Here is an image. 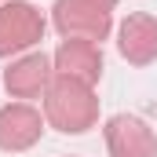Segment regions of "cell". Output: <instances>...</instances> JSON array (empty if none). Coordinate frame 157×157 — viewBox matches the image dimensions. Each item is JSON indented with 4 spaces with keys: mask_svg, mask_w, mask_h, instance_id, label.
<instances>
[{
    "mask_svg": "<svg viewBox=\"0 0 157 157\" xmlns=\"http://www.w3.org/2000/svg\"><path fill=\"white\" fill-rule=\"evenodd\" d=\"M48 117L51 124H59V132H88L91 121H95V99L88 91V84L70 77H59L48 91Z\"/></svg>",
    "mask_w": 157,
    "mask_h": 157,
    "instance_id": "obj_1",
    "label": "cell"
},
{
    "mask_svg": "<svg viewBox=\"0 0 157 157\" xmlns=\"http://www.w3.org/2000/svg\"><path fill=\"white\" fill-rule=\"evenodd\" d=\"M110 7L113 0H59L55 4V26L70 40H102L110 29Z\"/></svg>",
    "mask_w": 157,
    "mask_h": 157,
    "instance_id": "obj_2",
    "label": "cell"
},
{
    "mask_svg": "<svg viewBox=\"0 0 157 157\" xmlns=\"http://www.w3.org/2000/svg\"><path fill=\"white\" fill-rule=\"evenodd\" d=\"M40 33H44V18L37 7H29V4L0 7V55H11V51L37 44Z\"/></svg>",
    "mask_w": 157,
    "mask_h": 157,
    "instance_id": "obj_3",
    "label": "cell"
},
{
    "mask_svg": "<svg viewBox=\"0 0 157 157\" xmlns=\"http://www.w3.org/2000/svg\"><path fill=\"white\" fill-rule=\"evenodd\" d=\"M106 143H110V154L113 157H154V150H157L154 132L139 117H128V113L110 117V124H106Z\"/></svg>",
    "mask_w": 157,
    "mask_h": 157,
    "instance_id": "obj_4",
    "label": "cell"
},
{
    "mask_svg": "<svg viewBox=\"0 0 157 157\" xmlns=\"http://www.w3.org/2000/svg\"><path fill=\"white\" fill-rule=\"evenodd\" d=\"M44 132L40 124V113L15 102V106H4L0 110V150H26L33 146Z\"/></svg>",
    "mask_w": 157,
    "mask_h": 157,
    "instance_id": "obj_5",
    "label": "cell"
},
{
    "mask_svg": "<svg viewBox=\"0 0 157 157\" xmlns=\"http://www.w3.org/2000/svg\"><path fill=\"white\" fill-rule=\"evenodd\" d=\"M121 55L135 66L157 59V22L150 15H128L121 26Z\"/></svg>",
    "mask_w": 157,
    "mask_h": 157,
    "instance_id": "obj_6",
    "label": "cell"
},
{
    "mask_svg": "<svg viewBox=\"0 0 157 157\" xmlns=\"http://www.w3.org/2000/svg\"><path fill=\"white\" fill-rule=\"evenodd\" d=\"M59 70H62V77L80 80V84L99 80V73H102L99 44H91V40H66L59 48Z\"/></svg>",
    "mask_w": 157,
    "mask_h": 157,
    "instance_id": "obj_7",
    "label": "cell"
},
{
    "mask_svg": "<svg viewBox=\"0 0 157 157\" xmlns=\"http://www.w3.org/2000/svg\"><path fill=\"white\" fill-rule=\"evenodd\" d=\"M48 77H51L48 59H44V55H29V59L15 62V66L4 73V84H7V91H11V95L29 99V95H40V88L48 84Z\"/></svg>",
    "mask_w": 157,
    "mask_h": 157,
    "instance_id": "obj_8",
    "label": "cell"
}]
</instances>
